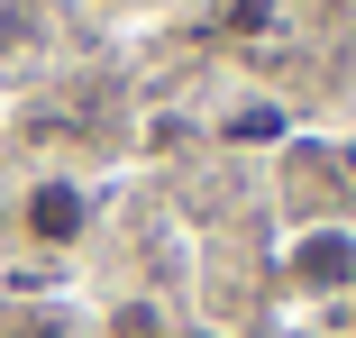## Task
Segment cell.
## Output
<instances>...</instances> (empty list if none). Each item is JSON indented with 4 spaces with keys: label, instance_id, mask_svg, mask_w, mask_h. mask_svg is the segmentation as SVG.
Returning a JSON list of instances; mask_svg holds the SVG:
<instances>
[{
    "label": "cell",
    "instance_id": "3",
    "mask_svg": "<svg viewBox=\"0 0 356 338\" xmlns=\"http://www.w3.org/2000/svg\"><path fill=\"white\" fill-rule=\"evenodd\" d=\"M274 10H283V0H229V28L256 37V28H274Z\"/></svg>",
    "mask_w": 356,
    "mask_h": 338
},
{
    "label": "cell",
    "instance_id": "1",
    "mask_svg": "<svg viewBox=\"0 0 356 338\" xmlns=\"http://www.w3.org/2000/svg\"><path fill=\"white\" fill-rule=\"evenodd\" d=\"M19 238L28 247H46V256H64V247H83L92 238V183L83 174H37L28 192H19Z\"/></svg>",
    "mask_w": 356,
    "mask_h": 338
},
{
    "label": "cell",
    "instance_id": "4",
    "mask_svg": "<svg viewBox=\"0 0 356 338\" xmlns=\"http://www.w3.org/2000/svg\"><path fill=\"white\" fill-rule=\"evenodd\" d=\"M19 338H74V329H55V320H37V329H19Z\"/></svg>",
    "mask_w": 356,
    "mask_h": 338
},
{
    "label": "cell",
    "instance_id": "2",
    "mask_svg": "<svg viewBox=\"0 0 356 338\" xmlns=\"http://www.w3.org/2000/svg\"><path fill=\"white\" fill-rule=\"evenodd\" d=\"M283 275H293V293H347L356 284V229H302L283 247Z\"/></svg>",
    "mask_w": 356,
    "mask_h": 338
}]
</instances>
